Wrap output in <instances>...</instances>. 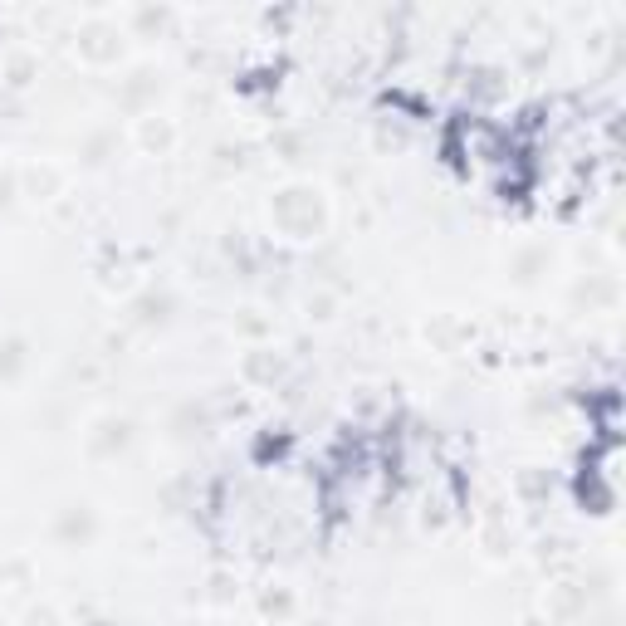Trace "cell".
I'll list each match as a JSON object with an SVG mask.
<instances>
[{
	"mask_svg": "<svg viewBox=\"0 0 626 626\" xmlns=\"http://www.w3.org/2000/svg\"><path fill=\"white\" fill-rule=\"evenodd\" d=\"M108 40H123V30H113L108 20L84 25V54H89V59H118V54H123V45H108Z\"/></svg>",
	"mask_w": 626,
	"mask_h": 626,
	"instance_id": "7a4b0ae2",
	"label": "cell"
},
{
	"mask_svg": "<svg viewBox=\"0 0 626 626\" xmlns=\"http://www.w3.org/2000/svg\"><path fill=\"white\" fill-rule=\"evenodd\" d=\"M269 216H274V225H279L284 235L309 240V235H318L323 221H328V201H323V191H318V186L294 181V186H284V191L269 201Z\"/></svg>",
	"mask_w": 626,
	"mask_h": 626,
	"instance_id": "6da1fadb",
	"label": "cell"
}]
</instances>
